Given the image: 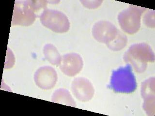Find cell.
<instances>
[{
    "label": "cell",
    "mask_w": 155,
    "mask_h": 116,
    "mask_svg": "<svg viewBox=\"0 0 155 116\" xmlns=\"http://www.w3.org/2000/svg\"><path fill=\"white\" fill-rule=\"evenodd\" d=\"M44 51L51 54L45 55L50 63L53 64H59L61 63V57L57 50L54 46L51 45H47L45 46Z\"/></svg>",
    "instance_id": "cell-12"
},
{
    "label": "cell",
    "mask_w": 155,
    "mask_h": 116,
    "mask_svg": "<svg viewBox=\"0 0 155 116\" xmlns=\"http://www.w3.org/2000/svg\"><path fill=\"white\" fill-rule=\"evenodd\" d=\"M39 71H38L41 74L39 76L40 81L38 84L42 88L48 89L54 87L57 81V74L54 69L50 67H44L41 68Z\"/></svg>",
    "instance_id": "cell-8"
},
{
    "label": "cell",
    "mask_w": 155,
    "mask_h": 116,
    "mask_svg": "<svg viewBox=\"0 0 155 116\" xmlns=\"http://www.w3.org/2000/svg\"><path fill=\"white\" fill-rule=\"evenodd\" d=\"M150 10L146 14L144 18V24L150 28L155 27V11Z\"/></svg>",
    "instance_id": "cell-13"
},
{
    "label": "cell",
    "mask_w": 155,
    "mask_h": 116,
    "mask_svg": "<svg viewBox=\"0 0 155 116\" xmlns=\"http://www.w3.org/2000/svg\"><path fill=\"white\" fill-rule=\"evenodd\" d=\"M60 63L61 71L69 76L77 75L82 69L83 66L81 57L75 53H70L64 56Z\"/></svg>",
    "instance_id": "cell-6"
},
{
    "label": "cell",
    "mask_w": 155,
    "mask_h": 116,
    "mask_svg": "<svg viewBox=\"0 0 155 116\" xmlns=\"http://www.w3.org/2000/svg\"><path fill=\"white\" fill-rule=\"evenodd\" d=\"M124 59L136 72L142 73L147 69L148 63L155 61V55L147 44H136L130 46L124 56Z\"/></svg>",
    "instance_id": "cell-1"
},
{
    "label": "cell",
    "mask_w": 155,
    "mask_h": 116,
    "mask_svg": "<svg viewBox=\"0 0 155 116\" xmlns=\"http://www.w3.org/2000/svg\"><path fill=\"white\" fill-rule=\"evenodd\" d=\"M110 87L114 92L119 93H130L134 92L137 83L131 66L128 64L113 71Z\"/></svg>",
    "instance_id": "cell-2"
},
{
    "label": "cell",
    "mask_w": 155,
    "mask_h": 116,
    "mask_svg": "<svg viewBox=\"0 0 155 116\" xmlns=\"http://www.w3.org/2000/svg\"><path fill=\"white\" fill-rule=\"evenodd\" d=\"M41 21L44 25L57 33H64L69 29L68 18L59 11L46 10L41 16Z\"/></svg>",
    "instance_id": "cell-4"
},
{
    "label": "cell",
    "mask_w": 155,
    "mask_h": 116,
    "mask_svg": "<svg viewBox=\"0 0 155 116\" xmlns=\"http://www.w3.org/2000/svg\"><path fill=\"white\" fill-rule=\"evenodd\" d=\"M119 31L108 21H100L93 28V34L96 40L108 45L117 36Z\"/></svg>",
    "instance_id": "cell-5"
},
{
    "label": "cell",
    "mask_w": 155,
    "mask_h": 116,
    "mask_svg": "<svg viewBox=\"0 0 155 116\" xmlns=\"http://www.w3.org/2000/svg\"><path fill=\"white\" fill-rule=\"evenodd\" d=\"M145 10V8L130 5L128 9L120 12L118 19L123 30L130 34L137 33L140 28L141 16Z\"/></svg>",
    "instance_id": "cell-3"
},
{
    "label": "cell",
    "mask_w": 155,
    "mask_h": 116,
    "mask_svg": "<svg viewBox=\"0 0 155 116\" xmlns=\"http://www.w3.org/2000/svg\"><path fill=\"white\" fill-rule=\"evenodd\" d=\"M142 97L143 99L155 95V78H150L142 83Z\"/></svg>",
    "instance_id": "cell-10"
},
{
    "label": "cell",
    "mask_w": 155,
    "mask_h": 116,
    "mask_svg": "<svg viewBox=\"0 0 155 116\" xmlns=\"http://www.w3.org/2000/svg\"><path fill=\"white\" fill-rule=\"evenodd\" d=\"M73 94L81 101H88L93 96L94 89L90 81L84 78L75 79L72 85Z\"/></svg>",
    "instance_id": "cell-7"
},
{
    "label": "cell",
    "mask_w": 155,
    "mask_h": 116,
    "mask_svg": "<svg viewBox=\"0 0 155 116\" xmlns=\"http://www.w3.org/2000/svg\"><path fill=\"white\" fill-rule=\"evenodd\" d=\"M60 91L62 93V95L61 94L59 90L55 92V93L60 96H59L54 94H53L52 101L59 103H60V102H61L62 104H66L67 105L74 106V105H75V103L73 101V100L70 94H69V92L64 89H60Z\"/></svg>",
    "instance_id": "cell-9"
},
{
    "label": "cell",
    "mask_w": 155,
    "mask_h": 116,
    "mask_svg": "<svg viewBox=\"0 0 155 116\" xmlns=\"http://www.w3.org/2000/svg\"><path fill=\"white\" fill-rule=\"evenodd\" d=\"M127 37L125 34L119 31L117 37L107 46L113 50L119 51L125 47L127 43Z\"/></svg>",
    "instance_id": "cell-11"
}]
</instances>
